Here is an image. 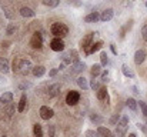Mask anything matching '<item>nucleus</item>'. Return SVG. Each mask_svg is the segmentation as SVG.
<instances>
[{
  "label": "nucleus",
  "mask_w": 147,
  "mask_h": 137,
  "mask_svg": "<svg viewBox=\"0 0 147 137\" xmlns=\"http://www.w3.org/2000/svg\"><path fill=\"white\" fill-rule=\"evenodd\" d=\"M98 19H100L98 11H92L90 14H87V16L84 17V22H86V23H96Z\"/></svg>",
  "instance_id": "13"
},
{
  "label": "nucleus",
  "mask_w": 147,
  "mask_h": 137,
  "mask_svg": "<svg viewBox=\"0 0 147 137\" xmlns=\"http://www.w3.org/2000/svg\"><path fill=\"white\" fill-rule=\"evenodd\" d=\"M3 137H6V136H3Z\"/></svg>",
  "instance_id": "45"
},
{
  "label": "nucleus",
  "mask_w": 147,
  "mask_h": 137,
  "mask_svg": "<svg viewBox=\"0 0 147 137\" xmlns=\"http://www.w3.org/2000/svg\"><path fill=\"white\" fill-rule=\"evenodd\" d=\"M30 46L33 47V49H42V46H43V37H42V34L40 33H34L33 34V37H32V40H30Z\"/></svg>",
  "instance_id": "5"
},
{
  "label": "nucleus",
  "mask_w": 147,
  "mask_h": 137,
  "mask_svg": "<svg viewBox=\"0 0 147 137\" xmlns=\"http://www.w3.org/2000/svg\"><path fill=\"white\" fill-rule=\"evenodd\" d=\"M116 123H119V114H113L111 116V119H110V124H116Z\"/></svg>",
  "instance_id": "36"
},
{
  "label": "nucleus",
  "mask_w": 147,
  "mask_h": 137,
  "mask_svg": "<svg viewBox=\"0 0 147 137\" xmlns=\"http://www.w3.org/2000/svg\"><path fill=\"white\" fill-rule=\"evenodd\" d=\"M0 72H1V73H4V74L10 72L9 61H7V59H4V57H1V59H0Z\"/></svg>",
  "instance_id": "15"
},
{
  "label": "nucleus",
  "mask_w": 147,
  "mask_h": 137,
  "mask_svg": "<svg viewBox=\"0 0 147 137\" xmlns=\"http://www.w3.org/2000/svg\"><path fill=\"white\" fill-rule=\"evenodd\" d=\"M90 120H92L94 124H101V123H103V117L98 116V114H90Z\"/></svg>",
  "instance_id": "28"
},
{
  "label": "nucleus",
  "mask_w": 147,
  "mask_h": 137,
  "mask_svg": "<svg viewBox=\"0 0 147 137\" xmlns=\"http://www.w3.org/2000/svg\"><path fill=\"white\" fill-rule=\"evenodd\" d=\"M100 61H101V64H103V66H106V64H107L109 59H107V53H106V51H101V54H100Z\"/></svg>",
  "instance_id": "29"
},
{
  "label": "nucleus",
  "mask_w": 147,
  "mask_h": 137,
  "mask_svg": "<svg viewBox=\"0 0 147 137\" xmlns=\"http://www.w3.org/2000/svg\"><path fill=\"white\" fill-rule=\"evenodd\" d=\"M32 73H33V76H36V77H42V76L46 73V69H45L43 66H36V67L32 69Z\"/></svg>",
  "instance_id": "16"
},
{
  "label": "nucleus",
  "mask_w": 147,
  "mask_h": 137,
  "mask_svg": "<svg viewBox=\"0 0 147 137\" xmlns=\"http://www.w3.org/2000/svg\"><path fill=\"white\" fill-rule=\"evenodd\" d=\"M57 73H59V69H53V70H50L49 76H50V77H54V76H56Z\"/></svg>",
  "instance_id": "40"
},
{
  "label": "nucleus",
  "mask_w": 147,
  "mask_h": 137,
  "mask_svg": "<svg viewBox=\"0 0 147 137\" xmlns=\"http://www.w3.org/2000/svg\"><path fill=\"white\" fill-rule=\"evenodd\" d=\"M101 49H103V42H97V43L92 45V47L89 49V51H87L86 54H93V53H96V51L101 50Z\"/></svg>",
  "instance_id": "18"
},
{
  "label": "nucleus",
  "mask_w": 147,
  "mask_h": 137,
  "mask_svg": "<svg viewBox=\"0 0 147 137\" xmlns=\"http://www.w3.org/2000/svg\"><path fill=\"white\" fill-rule=\"evenodd\" d=\"M43 4L49 7H57L60 4V0H43Z\"/></svg>",
  "instance_id": "27"
},
{
  "label": "nucleus",
  "mask_w": 147,
  "mask_h": 137,
  "mask_svg": "<svg viewBox=\"0 0 147 137\" xmlns=\"http://www.w3.org/2000/svg\"><path fill=\"white\" fill-rule=\"evenodd\" d=\"M126 104H127V107L130 109V110H133V111H136L137 110V101L134 100V99H127V101H126Z\"/></svg>",
  "instance_id": "21"
},
{
  "label": "nucleus",
  "mask_w": 147,
  "mask_h": 137,
  "mask_svg": "<svg viewBox=\"0 0 147 137\" xmlns=\"http://www.w3.org/2000/svg\"><path fill=\"white\" fill-rule=\"evenodd\" d=\"M97 133L100 137H111V132L107 127H103V126H100L97 129Z\"/></svg>",
  "instance_id": "20"
},
{
  "label": "nucleus",
  "mask_w": 147,
  "mask_h": 137,
  "mask_svg": "<svg viewBox=\"0 0 147 137\" xmlns=\"http://www.w3.org/2000/svg\"><path fill=\"white\" fill-rule=\"evenodd\" d=\"M93 36H94V33H89L82 42H80V46H82V49L83 50H86V53L89 51V47L93 45L92 42H93Z\"/></svg>",
  "instance_id": "7"
},
{
  "label": "nucleus",
  "mask_w": 147,
  "mask_h": 137,
  "mask_svg": "<svg viewBox=\"0 0 147 137\" xmlns=\"http://www.w3.org/2000/svg\"><path fill=\"white\" fill-rule=\"evenodd\" d=\"M11 100H13V93H10V91L3 93L0 97V103H3V104H10Z\"/></svg>",
  "instance_id": "14"
},
{
  "label": "nucleus",
  "mask_w": 147,
  "mask_h": 137,
  "mask_svg": "<svg viewBox=\"0 0 147 137\" xmlns=\"http://www.w3.org/2000/svg\"><path fill=\"white\" fill-rule=\"evenodd\" d=\"M100 72H101V66H100V64H93V66H92L90 73H92V76H93V77L98 76V74H100Z\"/></svg>",
  "instance_id": "25"
},
{
  "label": "nucleus",
  "mask_w": 147,
  "mask_h": 137,
  "mask_svg": "<svg viewBox=\"0 0 147 137\" xmlns=\"http://www.w3.org/2000/svg\"><path fill=\"white\" fill-rule=\"evenodd\" d=\"M97 99L98 100H104L107 99V89L106 87H100L97 90Z\"/></svg>",
  "instance_id": "23"
},
{
  "label": "nucleus",
  "mask_w": 147,
  "mask_h": 137,
  "mask_svg": "<svg viewBox=\"0 0 147 137\" xmlns=\"http://www.w3.org/2000/svg\"><path fill=\"white\" fill-rule=\"evenodd\" d=\"M14 30H16V26H14V24H10V26L7 27V34H11Z\"/></svg>",
  "instance_id": "38"
},
{
  "label": "nucleus",
  "mask_w": 147,
  "mask_h": 137,
  "mask_svg": "<svg viewBox=\"0 0 147 137\" xmlns=\"http://www.w3.org/2000/svg\"><path fill=\"white\" fill-rule=\"evenodd\" d=\"M110 49H111L113 54H117V50H116V47H114V45H110Z\"/></svg>",
  "instance_id": "41"
},
{
  "label": "nucleus",
  "mask_w": 147,
  "mask_h": 137,
  "mask_svg": "<svg viewBox=\"0 0 147 137\" xmlns=\"http://www.w3.org/2000/svg\"><path fill=\"white\" fill-rule=\"evenodd\" d=\"M142 37H143L144 42H147V24L143 26V29H142Z\"/></svg>",
  "instance_id": "37"
},
{
  "label": "nucleus",
  "mask_w": 147,
  "mask_h": 137,
  "mask_svg": "<svg viewBox=\"0 0 147 137\" xmlns=\"http://www.w3.org/2000/svg\"><path fill=\"white\" fill-rule=\"evenodd\" d=\"M86 137H98V133L94 130H87L86 132Z\"/></svg>",
  "instance_id": "35"
},
{
  "label": "nucleus",
  "mask_w": 147,
  "mask_h": 137,
  "mask_svg": "<svg viewBox=\"0 0 147 137\" xmlns=\"http://www.w3.org/2000/svg\"><path fill=\"white\" fill-rule=\"evenodd\" d=\"M64 66H66V64H64V63H61V64H60V67H59V70H63V69H64Z\"/></svg>",
  "instance_id": "42"
},
{
  "label": "nucleus",
  "mask_w": 147,
  "mask_h": 137,
  "mask_svg": "<svg viewBox=\"0 0 147 137\" xmlns=\"http://www.w3.org/2000/svg\"><path fill=\"white\" fill-rule=\"evenodd\" d=\"M144 59H146L144 50H137V51L134 53V63H136V64H142V63L144 61Z\"/></svg>",
  "instance_id": "11"
},
{
  "label": "nucleus",
  "mask_w": 147,
  "mask_h": 137,
  "mask_svg": "<svg viewBox=\"0 0 147 137\" xmlns=\"http://www.w3.org/2000/svg\"><path fill=\"white\" fill-rule=\"evenodd\" d=\"M70 57H71V60L74 63L79 61V53H77V50H70Z\"/></svg>",
  "instance_id": "30"
},
{
  "label": "nucleus",
  "mask_w": 147,
  "mask_h": 137,
  "mask_svg": "<svg viewBox=\"0 0 147 137\" xmlns=\"http://www.w3.org/2000/svg\"><path fill=\"white\" fill-rule=\"evenodd\" d=\"M59 93H60V84L54 83V84L49 86V89H47V94H49V97H56Z\"/></svg>",
  "instance_id": "12"
},
{
  "label": "nucleus",
  "mask_w": 147,
  "mask_h": 137,
  "mask_svg": "<svg viewBox=\"0 0 147 137\" xmlns=\"http://www.w3.org/2000/svg\"><path fill=\"white\" fill-rule=\"evenodd\" d=\"M33 133H34V137H43V129L40 124H34L33 126Z\"/></svg>",
  "instance_id": "22"
},
{
  "label": "nucleus",
  "mask_w": 147,
  "mask_h": 137,
  "mask_svg": "<svg viewBox=\"0 0 147 137\" xmlns=\"http://www.w3.org/2000/svg\"><path fill=\"white\" fill-rule=\"evenodd\" d=\"M16 69H19V72H20L22 74H29V73H30V69H33V67H32L30 60L23 59V60H19V61L16 63Z\"/></svg>",
  "instance_id": "2"
},
{
  "label": "nucleus",
  "mask_w": 147,
  "mask_h": 137,
  "mask_svg": "<svg viewBox=\"0 0 147 137\" xmlns=\"http://www.w3.org/2000/svg\"><path fill=\"white\" fill-rule=\"evenodd\" d=\"M63 63H64V64H69V63H71V57H70V51H69V53H66V54L63 56Z\"/></svg>",
  "instance_id": "33"
},
{
  "label": "nucleus",
  "mask_w": 147,
  "mask_h": 137,
  "mask_svg": "<svg viewBox=\"0 0 147 137\" xmlns=\"http://www.w3.org/2000/svg\"><path fill=\"white\" fill-rule=\"evenodd\" d=\"M111 137H119V136H117V134H116V133H114V134H111Z\"/></svg>",
  "instance_id": "44"
},
{
  "label": "nucleus",
  "mask_w": 147,
  "mask_h": 137,
  "mask_svg": "<svg viewBox=\"0 0 147 137\" xmlns=\"http://www.w3.org/2000/svg\"><path fill=\"white\" fill-rule=\"evenodd\" d=\"M129 137H137V136H136L134 133H130V134H129Z\"/></svg>",
  "instance_id": "43"
},
{
  "label": "nucleus",
  "mask_w": 147,
  "mask_h": 137,
  "mask_svg": "<svg viewBox=\"0 0 147 137\" xmlns=\"http://www.w3.org/2000/svg\"><path fill=\"white\" fill-rule=\"evenodd\" d=\"M50 47H51L53 51H63L64 50V42L60 37H54L50 42Z\"/></svg>",
  "instance_id": "4"
},
{
  "label": "nucleus",
  "mask_w": 147,
  "mask_h": 137,
  "mask_svg": "<svg viewBox=\"0 0 147 137\" xmlns=\"http://www.w3.org/2000/svg\"><path fill=\"white\" fill-rule=\"evenodd\" d=\"M20 14L23 17H34V11L32 9H29V7H22L20 9Z\"/></svg>",
  "instance_id": "19"
},
{
  "label": "nucleus",
  "mask_w": 147,
  "mask_h": 137,
  "mask_svg": "<svg viewBox=\"0 0 147 137\" xmlns=\"http://www.w3.org/2000/svg\"><path fill=\"white\" fill-rule=\"evenodd\" d=\"M26 103H27V97H26V94H22L20 101H19V107H17V111H19V113H23V111H24Z\"/></svg>",
  "instance_id": "17"
},
{
  "label": "nucleus",
  "mask_w": 147,
  "mask_h": 137,
  "mask_svg": "<svg viewBox=\"0 0 147 137\" xmlns=\"http://www.w3.org/2000/svg\"><path fill=\"white\" fill-rule=\"evenodd\" d=\"M139 104H140V109H142V113H143V116H144V117H147V104L144 103V101H140Z\"/></svg>",
  "instance_id": "32"
},
{
  "label": "nucleus",
  "mask_w": 147,
  "mask_h": 137,
  "mask_svg": "<svg viewBox=\"0 0 147 137\" xmlns=\"http://www.w3.org/2000/svg\"><path fill=\"white\" fill-rule=\"evenodd\" d=\"M50 32L54 37H64L69 33V27L64 23H53L50 27Z\"/></svg>",
  "instance_id": "1"
},
{
  "label": "nucleus",
  "mask_w": 147,
  "mask_h": 137,
  "mask_svg": "<svg viewBox=\"0 0 147 137\" xmlns=\"http://www.w3.org/2000/svg\"><path fill=\"white\" fill-rule=\"evenodd\" d=\"M90 87H92L93 90H98V89H100V84H98L97 80H92V83H90Z\"/></svg>",
  "instance_id": "34"
},
{
  "label": "nucleus",
  "mask_w": 147,
  "mask_h": 137,
  "mask_svg": "<svg viewBox=\"0 0 147 137\" xmlns=\"http://www.w3.org/2000/svg\"><path fill=\"white\" fill-rule=\"evenodd\" d=\"M84 69H86V64L83 61H76V63H73L70 70H71V74H74V73H82Z\"/></svg>",
  "instance_id": "10"
},
{
  "label": "nucleus",
  "mask_w": 147,
  "mask_h": 137,
  "mask_svg": "<svg viewBox=\"0 0 147 137\" xmlns=\"http://www.w3.org/2000/svg\"><path fill=\"white\" fill-rule=\"evenodd\" d=\"M6 113H7L9 116H13V114H14V103H10V104L7 106V109H6Z\"/></svg>",
  "instance_id": "31"
},
{
  "label": "nucleus",
  "mask_w": 147,
  "mask_h": 137,
  "mask_svg": "<svg viewBox=\"0 0 147 137\" xmlns=\"http://www.w3.org/2000/svg\"><path fill=\"white\" fill-rule=\"evenodd\" d=\"M127 124H129V117L127 116H124V117H121L120 119V121L117 123V133H120V134H124L126 133V129H127Z\"/></svg>",
  "instance_id": "6"
},
{
  "label": "nucleus",
  "mask_w": 147,
  "mask_h": 137,
  "mask_svg": "<svg viewBox=\"0 0 147 137\" xmlns=\"http://www.w3.org/2000/svg\"><path fill=\"white\" fill-rule=\"evenodd\" d=\"M113 16H114V11H113L111 9H106V10L101 11V14H100V20H101V22H109V20L113 19Z\"/></svg>",
  "instance_id": "9"
},
{
  "label": "nucleus",
  "mask_w": 147,
  "mask_h": 137,
  "mask_svg": "<svg viewBox=\"0 0 147 137\" xmlns=\"http://www.w3.org/2000/svg\"><path fill=\"white\" fill-rule=\"evenodd\" d=\"M53 114H54V111L49 109L47 106H43V107H40V117L43 119V120H49L53 117Z\"/></svg>",
  "instance_id": "8"
},
{
  "label": "nucleus",
  "mask_w": 147,
  "mask_h": 137,
  "mask_svg": "<svg viewBox=\"0 0 147 137\" xmlns=\"http://www.w3.org/2000/svg\"><path fill=\"white\" fill-rule=\"evenodd\" d=\"M47 133H49V137H54V126H49Z\"/></svg>",
  "instance_id": "39"
},
{
  "label": "nucleus",
  "mask_w": 147,
  "mask_h": 137,
  "mask_svg": "<svg viewBox=\"0 0 147 137\" xmlns=\"http://www.w3.org/2000/svg\"><path fill=\"white\" fill-rule=\"evenodd\" d=\"M79 100H80V94H79V91H76V90L69 91L67 96H66V103H67L69 106H74V104H77Z\"/></svg>",
  "instance_id": "3"
},
{
  "label": "nucleus",
  "mask_w": 147,
  "mask_h": 137,
  "mask_svg": "<svg viewBox=\"0 0 147 137\" xmlns=\"http://www.w3.org/2000/svg\"><path fill=\"white\" fill-rule=\"evenodd\" d=\"M77 84H79L83 90H87V89H89V83H87V80H86L84 77H79V79H77Z\"/></svg>",
  "instance_id": "24"
},
{
  "label": "nucleus",
  "mask_w": 147,
  "mask_h": 137,
  "mask_svg": "<svg viewBox=\"0 0 147 137\" xmlns=\"http://www.w3.org/2000/svg\"><path fill=\"white\" fill-rule=\"evenodd\" d=\"M121 70H123V74H124V76H127V77H133V76H134V73L130 70V67H129L127 64H123Z\"/></svg>",
  "instance_id": "26"
}]
</instances>
